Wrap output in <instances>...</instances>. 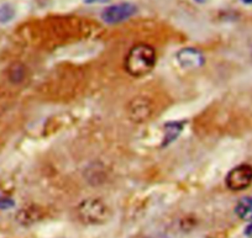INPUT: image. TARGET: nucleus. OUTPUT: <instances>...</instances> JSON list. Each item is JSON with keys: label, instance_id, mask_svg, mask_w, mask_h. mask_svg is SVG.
Instances as JSON below:
<instances>
[{"label": "nucleus", "instance_id": "39448f33", "mask_svg": "<svg viewBox=\"0 0 252 238\" xmlns=\"http://www.w3.org/2000/svg\"><path fill=\"white\" fill-rule=\"evenodd\" d=\"M177 60L183 68H200L204 65L205 58L204 55L199 50L193 47L182 48L177 53Z\"/></svg>", "mask_w": 252, "mask_h": 238}, {"label": "nucleus", "instance_id": "f8f14e48", "mask_svg": "<svg viewBox=\"0 0 252 238\" xmlns=\"http://www.w3.org/2000/svg\"><path fill=\"white\" fill-rule=\"evenodd\" d=\"M195 1H197V3H200V4H203V3H207L208 0H195Z\"/></svg>", "mask_w": 252, "mask_h": 238}, {"label": "nucleus", "instance_id": "9b49d317", "mask_svg": "<svg viewBox=\"0 0 252 238\" xmlns=\"http://www.w3.org/2000/svg\"><path fill=\"white\" fill-rule=\"evenodd\" d=\"M246 235L247 236H252V223L249 226V227L246 228Z\"/></svg>", "mask_w": 252, "mask_h": 238}, {"label": "nucleus", "instance_id": "1a4fd4ad", "mask_svg": "<svg viewBox=\"0 0 252 238\" xmlns=\"http://www.w3.org/2000/svg\"><path fill=\"white\" fill-rule=\"evenodd\" d=\"M14 16V9L10 5H4L0 8V23H6Z\"/></svg>", "mask_w": 252, "mask_h": 238}, {"label": "nucleus", "instance_id": "6e6552de", "mask_svg": "<svg viewBox=\"0 0 252 238\" xmlns=\"http://www.w3.org/2000/svg\"><path fill=\"white\" fill-rule=\"evenodd\" d=\"M164 130H166V138H164L163 146H167L168 143H171L172 141L178 137V135L182 131V125L179 122L167 123V125H164Z\"/></svg>", "mask_w": 252, "mask_h": 238}, {"label": "nucleus", "instance_id": "0eeeda50", "mask_svg": "<svg viewBox=\"0 0 252 238\" xmlns=\"http://www.w3.org/2000/svg\"><path fill=\"white\" fill-rule=\"evenodd\" d=\"M237 216L245 221H251L252 222V196H247V198H242L241 200L237 203L236 208Z\"/></svg>", "mask_w": 252, "mask_h": 238}, {"label": "nucleus", "instance_id": "423d86ee", "mask_svg": "<svg viewBox=\"0 0 252 238\" xmlns=\"http://www.w3.org/2000/svg\"><path fill=\"white\" fill-rule=\"evenodd\" d=\"M129 111L130 118L134 121H137V122L146 120L150 116V113H151L150 106L147 105L145 99H135L131 105H130Z\"/></svg>", "mask_w": 252, "mask_h": 238}, {"label": "nucleus", "instance_id": "ddd939ff", "mask_svg": "<svg viewBox=\"0 0 252 238\" xmlns=\"http://www.w3.org/2000/svg\"><path fill=\"white\" fill-rule=\"evenodd\" d=\"M242 1H245V3H247V4L252 3V0H242Z\"/></svg>", "mask_w": 252, "mask_h": 238}, {"label": "nucleus", "instance_id": "9d476101", "mask_svg": "<svg viewBox=\"0 0 252 238\" xmlns=\"http://www.w3.org/2000/svg\"><path fill=\"white\" fill-rule=\"evenodd\" d=\"M14 206V201L6 196L0 195V208H10Z\"/></svg>", "mask_w": 252, "mask_h": 238}, {"label": "nucleus", "instance_id": "7ed1b4c3", "mask_svg": "<svg viewBox=\"0 0 252 238\" xmlns=\"http://www.w3.org/2000/svg\"><path fill=\"white\" fill-rule=\"evenodd\" d=\"M252 183V167L250 164H240L229 172L226 185L230 190L240 191L249 188Z\"/></svg>", "mask_w": 252, "mask_h": 238}, {"label": "nucleus", "instance_id": "f03ea898", "mask_svg": "<svg viewBox=\"0 0 252 238\" xmlns=\"http://www.w3.org/2000/svg\"><path fill=\"white\" fill-rule=\"evenodd\" d=\"M78 217L82 222L87 225H101L110 217V211L108 206L99 199H87L79 204Z\"/></svg>", "mask_w": 252, "mask_h": 238}, {"label": "nucleus", "instance_id": "20e7f679", "mask_svg": "<svg viewBox=\"0 0 252 238\" xmlns=\"http://www.w3.org/2000/svg\"><path fill=\"white\" fill-rule=\"evenodd\" d=\"M137 9L134 4L130 3H120L111 5L106 8L101 13V19L106 24H119L131 18L134 14H136Z\"/></svg>", "mask_w": 252, "mask_h": 238}, {"label": "nucleus", "instance_id": "f257e3e1", "mask_svg": "<svg viewBox=\"0 0 252 238\" xmlns=\"http://www.w3.org/2000/svg\"><path fill=\"white\" fill-rule=\"evenodd\" d=\"M157 57L154 47L145 43L134 46L125 58V69L132 77H144L156 65Z\"/></svg>", "mask_w": 252, "mask_h": 238}]
</instances>
